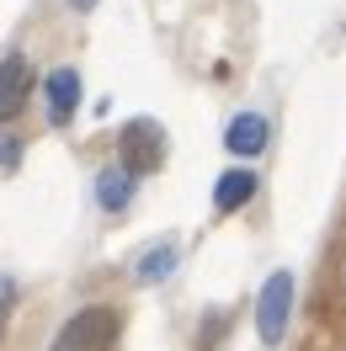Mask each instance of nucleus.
I'll list each match as a JSON object with an SVG mask.
<instances>
[{
  "mask_svg": "<svg viewBox=\"0 0 346 351\" xmlns=\"http://www.w3.org/2000/svg\"><path fill=\"white\" fill-rule=\"evenodd\" d=\"M11 298H16V282H11V277H0V308H11Z\"/></svg>",
  "mask_w": 346,
  "mask_h": 351,
  "instance_id": "obj_11",
  "label": "nucleus"
},
{
  "mask_svg": "<svg viewBox=\"0 0 346 351\" xmlns=\"http://www.w3.org/2000/svg\"><path fill=\"white\" fill-rule=\"evenodd\" d=\"M251 197H256V176L245 171V165L218 176V186H214V208L218 213H235V208H245Z\"/></svg>",
  "mask_w": 346,
  "mask_h": 351,
  "instance_id": "obj_7",
  "label": "nucleus"
},
{
  "mask_svg": "<svg viewBox=\"0 0 346 351\" xmlns=\"http://www.w3.org/2000/svg\"><path fill=\"white\" fill-rule=\"evenodd\" d=\"M43 90H48V123H59V128H65L69 117H75V107H80V69L59 64L43 80Z\"/></svg>",
  "mask_w": 346,
  "mask_h": 351,
  "instance_id": "obj_5",
  "label": "nucleus"
},
{
  "mask_svg": "<svg viewBox=\"0 0 346 351\" xmlns=\"http://www.w3.org/2000/svg\"><path fill=\"white\" fill-rule=\"evenodd\" d=\"M266 138H272L266 117H261V112H240V117H229V128H224V149L240 154V160H251V154L266 149Z\"/></svg>",
  "mask_w": 346,
  "mask_h": 351,
  "instance_id": "obj_6",
  "label": "nucleus"
},
{
  "mask_svg": "<svg viewBox=\"0 0 346 351\" xmlns=\"http://www.w3.org/2000/svg\"><path fill=\"white\" fill-rule=\"evenodd\" d=\"M288 314H293V277L272 271L266 287H261V298H256V335L266 346H277L282 335H288Z\"/></svg>",
  "mask_w": 346,
  "mask_h": 351,
  "instance_id": "obj_3",
  "label": "nucleus"
},
{
  "mask_svg": "<svg viewBox=\"0 0 346 351\" xmlns=\"http://www.w3.org/2000/svg\"><path fill=\"white\" fill-rule=\"evenodd\" d=\"M69 5H75V11H91V5H96V0H69Z\"/></svg>",
  "mask_w": 346,
  "mask_h": 351,
  "instance_id": "obj_12",
  "label": "nucleus"
},
{
  "mask_svg": "<svg viewBox=\"0 0 346 351\" xmlns=\"http://www.w3.org/2000/svg\"><path fill=\"white\" fill-rule=\"evenodd\" d=\"M27 96H32V64L22 53H5L0 59V123H11L27 107Z\"/></svg>",
  "mask_w": 346,
  "mask_h": 351,
  "instance_id": "obj_4",
  "label": "nucleus"
},
{
  "mask_svg": "<svg viewBox=\"0 0 346 351\" xmlns=\"http://www.w3.org/2000/svg\"><path fill=\"white\" fill-rule=\"evenodd\" d=\"M117 330H123V314H117V308L91 304V308H80V314L54 335V351H112Z\"/></svg>",
  "mask_w": 346,
  "mask_h": 351,
  "instance_id": "obj_1",
  "label": "nucleus"
},
{
  "mask_svg": "<svg viewBox=\"0 0 346 351\" xmlns=\"http://www.w3.org/2000/svg\"><path fill=\"white\" fill-rule=\"evenodd\" d=\"M176 271V245H154L150 256H139V282H160Z\"/></svg>",
  "mask_w": 346,
  "mask_h": 351,
  "instance_id": "obj_9",
  "label": "nucleus"
},
{
  "mask_svg": "<svg viewBox=\"0 0 346 351\" xmlns=\"http://www.w3.org/2000/svg\"><path fill=\"white\" fill-rule=\"evenodd\" d=\"M117 149H123V165L133 176H150V171L165 165V128L154 117H133L128 128H123V138H117Z\"/></svg>",
  "mask_w": 346,
  "mask_h": 351,
  "instance_id": "obj_2",
  "label": "nucleus"
},
{
  "mask_svg": "<svg viewBox=\"0 0 346 351\" xmlns=\"http://www.w3.org/2000/svg\"><path fill=\"white\" fill-rule=\"evenodd\" d=\"M128 197H133V171L128 165H112V171L96 176V202H102L107 213H123Z\"/></svg>",
  "mask_w": 346,
  "mask_h": 351,
  "instance_id": "obj_8",
  "label": "nucleus"
},
{
  "mask_svg": "<svg viewBox=\"0 0 346 351\" xmlns=\"http://www.w3.org/2000/svg\"><path fill=\"white\" fill-rule=\"evenodd\" d=\"M16 160H22V138L0 133V176H11V171H16Z\"/></svg>",
  "mask_w": 346,
  "mask_h": 351,
  "instance_id": "obj_10",
  "label": "nucleus"
},
{
  "mask_svg": "<svg viewBox=\"0 0 346 351\" xmlns=\"http://www.w3.org/2000/svg\"><path fill=\"white\" fill-rule=\"evenodd\" d=\"M0 335H5V308H0Z\"/></svg>",
  "mask_w": 346,
  "mask_h": 351,
  "instance_id": "obj_13",
  "label": "nucleus"
}]
</instances>
